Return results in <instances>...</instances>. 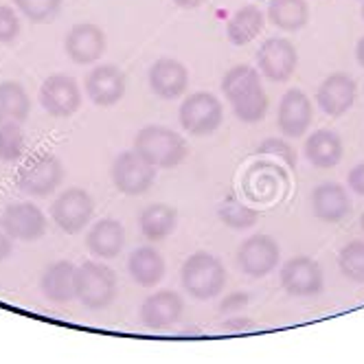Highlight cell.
Wrapping results in <instances>:
<instances>
[{
    "label": "cell",
    "mask_w": 364,
    "mask_h": 364,
    "mask_svg": "<svg viewBox=\"0 0 364 364\" xmlns=\"http://www.w3.org/2000/svg\"><path fill=\"white\" fill-rule=\"evenodd\" d=\"M255 86H262V75H259L257 68H252L248 64L232 66L222 80V92L228 101L248 92Z\"/></svg>",
    "instance_id": "obj_29"
},
{
    "label": "cell",
    "mask_w": 364,
    "mask_h": 364,
    "mask_svg": "<svg viewBox=\"0 0 364 364\" xmlns=\"http://www.w3.org/2000/svg\"><path fill=\"white\" fill-rule=\"evenodd\" d=\"M264 11L257 5H244L240 11H235L228 18L226 24V36L228 42L235 46H244L248 42H252L259 33L264 31Z\"/></svg>",
    "instance_id": "obj_25"
},
{
    "label": "cell",
    "mask_w": 364,
    "mask_h": 364,
    "mask_svg": "<svg viewBox=\"0 0 364 364\" xmlns=\"http://www.w3.org/2000/svg\"><path fill=\"white\" fill-rule=\"evenodd\" d=\"M112 182L125 196H143L149 191L156 178V167L149 165L143 156L132 151H121L112 163Z\"/></svg>",
    "instance_id": "obj_6"
},
{
    "label": "cell",
    "mask_w": 364,
    "mask_h": 364,
    "mask_svg": "<svg viewBox=\"0 0 364 364\" xmlns=\"http://www.w3.org/2000/svg\"><path fill=\"white\" fill-rule=\"evenodd\" d=\"M178 119L185 132L193 136H209L222 125L224 108L215 95L193 92L189 95L178 110Z\"/></svg>",
    "instance_id": "obj_4"
},
{
    "label": "cell",
    "mask_w": 364,
    "mask_h": 364,
    "mask_svg": "<svg viewBox=\"0 0 364 364\" xmlns=\"http://www.w3.org/2000/svg\"><path fill=\"white\" fill-rule=\"evenodd\" d=\"M268 20L281 31H301L309 22V7L305 0H270Z\"/></svg>",
    "instance_id": "obj_26"
},
{
    "label": "cell",
    "mask_w": 364,
    "mask_h": 364,
    "mask_svg": "<svg viewBox=\"0 0 364 364\" xmlns=\"http://www.w3.org/2000/svg\"><path fill=\"white\" fill-rule=\"evenodd\" d=\"M86 246H88L90 255H95L99 259H114L125 246L123 224L117 220H110V218L95 222V226L86 235Z\"/></svg>",
    "instance_id": "obj_20"
},
{
    "label": "cell",
    "mask_w": 364,
    "mask_h": 364,
    "mask_svg": "<svg viewBox=\"0 0 364 364\" xmlns=\"http://www.w3.org/2000/svg\"><path fill=\"white\" fill-rule=\"evenodd\" d=\"M127 272L143 288H151V285L161 283V279L165 277V259L156 248L141 246L129 255Z\"/></svg>",
    "instance_id": "obj_23"
},
{
    "label": "cell",
    "mask_w": 364,
    "mask_h": 364,
    "mask_svg": "<svg viewBox=\"0 0 364 364\" xmlns=\"http://www.w3.org/2000/svg\"><path fill=\"white\" fill-rule=\"evenodd\" d=\"M178 213L169 204H149L139 215V226L147 242H165L176 230Z\"/></svg>",
    "instance_id": "obj_24"
},
{
    "label": "cell",
    "mask_w": 364,
    "mask_h": 364,
    "mask_svg": "<svg viewBox=\"0 0 364 364\" xmlns=\"http://www.w3.org/2000/svg\"><path fill=\"white\" fill-rule=\"evenodd\" d=\"M31 112V99L18 82H0V123H24Z\"/></svg>",
    "instance_id": "obj_27"
},
{
    "label": "cell",
    "mask_w": 364,
    "mask_h": 364,
    "mask_svg": "<svg viewBox=\"0 0 364 364\" xmlns=\"http://www.w3.org/2000/svg\"><path fill=\"white\" fill-rule=\"evenodd\" d=\"M75 292L77 301L88 309H103L117 296V274L106 264L86 262L77 268Z\"/></svg>",
    "instance_id": "obj_3"
},
{
    "label": "cell",
    "mask_w": 364,
    "mask_h": 364,
    "mask_svg": "<svg viewBox=\"0 0 364 364\" xmlns=\"http://www.w3.org/2000/svg\"><path fill=\"white\" fill-rule=\"evenodd\" d=\"M40 103L42 108L55 119H68L82 106L80 86L70 75L58 73L46 77V82L40 88Z\"/></svg>",
    "instance_id": "obj_9"
},
{
    "label": "cell",
    "mask_w": 364,
    "mask_h": 364,
    "mask_svg": "<svg viewBox=\"0 0 364 364\" xmlns=\"http://www.w3.org/2000/svg\"><path fill=\"white\" fill-rule=\"evenodd\" d=\"M360 226H362V230H364V213H362V218H360Z\"/></svg>",
    "instance_id": "obj_42"
},
{
    "label": "cell",
    "mask_w": 364,
    "mask_h": 364,
    "mask_svg": "<svg viewBox=\"0 0 364 364\" xmlns=\"http://www.w3.org/2000/svg\"><path fill=\"white\" fill-rule=\"evenodd\" d=\"M66 55L75 64H95L103 53H106V33L101 31V27L92 22H80L68 31L64 40Z\"/></svg>",
    "instance_id": "obj_13"
},
{
    "label": "cell",
    "mask_w": 364,
    "mask_h": 364,
    "mask_svg": "<svg viewBox=\"0 0 364 364\" xmlns=\"http://www.w3.org/2000/svg\"><path fill=\"white\" fill-rule=\"evenodd\" d=\"M11 248H14V237L9 235V230L5 228L3 218H0V262H5V259L11 255Z\"/></svg>",
    "instance_id": "obj_38"
},
{
    "label": "cell",
    "mask_w": 364,
    "mask_h": 364,
    "mask_svg": "<svg viewBox=\"0 0 364 364\" xmlns=\"http://www.w3.org/2000/svg\"><path fill=\"white\" fill-rule=\"evenodd\" d=\"M246 303H248V294H244V292H235V294H230V296H226V299L222 301L220 311H222V314H228V311L242 309Z\"/></svg>",
    "instance_id": "obj_37"
},
{
    "label": "cell",
    "mask_w": 364,
    "mask_h": 364,
    "mask_svg": "<svg viewBox=\"0 0 364 364\" xmlns=\"http://www.w3.org/2000/svg\"><path fill=\"white\" fill-rule=\"evenodd\" d=\"M218 218L235 230H248L257 224L259 213L248 204L237 202L235 198H226L220 206H218Z\"/></svg>",
    "instance_id": "obj_30"
},
{
    "label": "cell",
    "mask_w": 364,
    "mask_h": 364,
    "mask_svg": "<svg viewBox=\"0 0 364 364\" xmlns=\"http://www.w3.org/2000/svg\"><path fill=\"white\" fill-rule=\"evenodd\" d=\"M182 311H185V301L178 292H154L141 305V323L147 329H165L182 318Z\"/></svg>",
    "instance_id": "obj_18"
},
{
    "label": "cell",
    "mask_w": 364,
    "mask_h": 364,
    "mask_svg": "<svg viewBox=\"0 0 364 364\" xmlns=\"http://www.w3.org/2000/svg\"><path fill=\"white\" fill-rule=\"evenodd\" d=\"M362 18H364V0H362Z\"/></svg>",
    "instance_id": "obj_43"
},
{
    "label": "cell",
    "mask_w": 364,
    "mask_h": 364,
    "mask_svg": "<svg viewBox=\"0 0 364 364\" xmlns=\"http://www.w3.org/2000/svg\"><path fill=\"white\" fill-rule=\"evenodd\" d=\"M311 209L314 215L327 224L343 222L351 213V200L338 182H323L311 191Z\"/></svg>",
    "instance_id": "obj_19"
},
{
    "label": "cell",
    "mask_w": 364,
    "mask_h": 364,
    "mask_svg": "<svg viewBox=\"0 0 364 364\" xmlns=\"http://www.w3.org/2000/svg\"><path fill=\"white\" fill-rule=\"evenodd\" d=\"M268 106H270V101H268V95L264 90V84L250 88L248 92H244L235 99H230V108L242 123L264 121L268 114Z\"/></svg>",
    "instance_id": "obj_28"
},
{
    "label": "cell",
    "mask_w": 364,
    "mask_h": 364,
    "mask_svg": "<svg viewBox=\"0 0 364 364\" xmlns=\"http://www.w3.org/2000/svg\"><path fill=\"white\" fill-rule=\"evenodd\" d=\"M134 151L156 169H171L187 159V143L163 125H147L134 139Z\"/></svg>",
    "instance_id": "obj_1"
},
{
    "label": "cell",
    "mask_w": 364,
    "mask_h": 364,
    "mask_svg": "<svg viewBox=\"0 0 364 364\" xmlns=\"http://www.w3.org/2000/svg\"><path fill=\"white\" fill-rule=\"evenodd\" d=\"M204 3V0H173V5H178L180 9H196Z\"/></svg>",
    "instance_id": "obj_40"
},
{
    "label": "cell",
    "mask_w": 364,
    "mask_h": 364,
    "mask_svg": "<svg viewBox=\"0 0 364 364\" xmlns=\"http://www.w3.org/2000/svg\"><path fill=\"white\" fill-rule=\"evenodd\" d=\"M22 31V24L18 14L7 7V5H0V44H11Z\"/></svg>",
    "instance_id": "obj_34"
},
{
    "label": "cell",
    "mask_w": 364,
    "mask_h": 364,
    "mask_svg": "<svg viewBox=\"0 0 364 364\" xmlns=\"http://www.w3.org/2000/svg\"><path fill=\"white\" fill-rule=\"evenodd\" d=\"M281 285L292 296H316L325 290L323 268L311 257L296 255L283 264L281 268Z\"/></svg>",
    "instance_id": "obj_8"
},
{
    "label": "cell",
    "mask_w": 364,
    "mask_h": 364,
    "mask_svg": "<svg viewBox=\"0 0 364 364\" xmlns=\"http://www.w3.org/2000/svg\"><path fill=\"white\" fill-rule=\"evenodd\" d=\"M14 5L31 22H50L62 11L64 0H14Z\"/></svg>",
    "instance_id": "obj_33"
},
{
    "label": "cell",
    "mask_w": 364,
    "mask_h": 364,
    "mask_svg": "<svg viewBox=\"0 0 364 364\" xmlns=\"http://www.w3.org/2000/svg\"><path fill=\"white\" fill-rule=\"evenodd\" d=\"M86 92L88 99L97 106H114L125 95V75L112 64H99L86 75Z\"/></svg>",
    "instance_id": "obj_16"
},
{
    "label": "cell",
    "mask_w": 364,
    "mask_h": 364,
    "mask_svg": "<svg viewBox=\"0 0 364 364\" xmlns=\"http://www.w3.org/2000/svg\"><path fill=\"white\" fill-rule=\"evenodd\" d=\"M355 95H358V86L353 82V77L347 73H333L321 84L316 92V101L327 117L336 119L343 117L353 106Z\"/></svg>",
    "instance_id": "obj_17"
},
{
    "label": "cell",
    "mask_w": 364,
    "mask_h": 364,
    "mask_svg": "<svg viewBox=\"0 0 364 364\" xmlns=\"http://www.w3.org/2000/svg\"><path fill=\"white\" fill-rule=\"evenodd\" d=\"M75 274H77V268L70 262L50 264L40 279L42 294L53 303H68V301L77 299Z\"/></svg>",
    "instance_id": "obj_22"
},
{
    "label": "cell",
    "mask_w": 364,
    "mask_h": 364,
    "mask_svg": "<svg viewBox=\"0 0 364 364\" xmlns=\"http://www.w3.org/2000/svg\"><path fill=\"white\" fill-rule=\"evenodd\" d=\"M257 151L264 154V156H277V159H281L288 167L296 165V151H294V147H290L283 139H268V141H264L262 145H259Z\"/></svg>",
    "instance_id": "obj_35"
},
{
    "label": "cell",
    "mask_w": 364,
    "mask_h": 364,
    "mask_svg": "<svg viewBox=\"0 0 364 364\" xmlns=\"http://www.w3.org/2000/svg\"><path fill=\"white\" fill-rule=\"evenodd\" d=\"M311 117H314V112H311V101L307 99L303 90L292 88L281 97L279 117H277L281 134L290 139H301L311 125Z\"/></svg>",
    "instance_id": "obj_15"
},
{
    "label": "cell",
    "mask_w": 364,
    "mask_h": 364,
    "mask_svg": "<svg viewBox=\"0 0 364 364\" xmlns=\"http://www.w3.org/2000/svg\"><path fill=\"white\" fill-rule=\"evenodd\" d=\"M355 60H358V64L364 68V36L358 40V46H355Z\"/></svg>",
    "instance_id": "obj_41"
},
{
    "label": "cell",
    "mask_w": 364,
    "mask_h": 364,
    "mask_svg": "<svg viewBox=\"0 0 364 364\" xmlns=\"http://www.w3.org/2000/svg\"><path fill=\"white\" fill-rule=\"evenodd\" d=\"M180 283L185 292H189L193 299L209 301L224 290L226 268L215 255L200 250L187 257V262L182 264Z\"/></svg>",
    "instance_id": "obj_2"
},
{
    "label": "cell",
    "mask_w": 364,
    "mask_h": 364,
    "mask_svg": "<svg viewBox=\"0 0 364 364\" xmlns=\"http://www.w3.org/2000/svg\"><path fill=\"white\" fill-rule=\"evenodd\" d=\"M343 139L331 129H316L305 141V159L316 169H331L343 161Z\"/></svg>",
    "instance_id": "obj_21"
},
{
    "label": "cell",
    "mask_w": 364,
    "mask_h": 364,
    "mask_svg": "<svg viewBox=\"0 0 364 364\" xmlns=\"http://www.w3.org/2000/svg\"><path fill=\"white\" fill-rule=\"evenodd\" d=\"M338 268L349 281L364 283V242L353 240L343 246L338 252Z\"/></svg>",
    "instance_id": "obj_31"
},
{
    "label": "cell",
    "mask_w": 364,
    "mask_h": 364,
    "mask_svg": "<svg viewBox=\"0 0 364 364\" xmlns=\"http://www.w3.org/2000/svg\"><path fill=\"white\" fill-rule=\"evenodd\" d=\"M347 182H349V187H351V191H353V193L364 196V163L355 165V167L349 171Z\"/></svg>",
    "instance_id": "obj_36"
},
{
    "label": "cell",
    "mask_w": 364,
    "mask_h": 364,
    "mask_svg": "<svg viewBox=\"0 0 364 364\" xmlns=\"http://www.w3.org/2000/svg\"><path fill=\"white\" fill-rule=\"evenodd\" d=\"M64 180V167L53 154H33L18 171V189L29 196H50Z\"/></svg>",
    "instance_id": "obj_5"
},
{
    "label": "cell",
    "mask_w": 364,
    "mask_h": 364,
    "mask_svg": "<svg viewBox=\"0 0 364 364\" xmlns=\"http://www.w3.org/2000/svg\"><path fill=\"white\" fill-rule=\"evenodd\" d=\"M299 55L292 42L283 38H270L257 50V66L272 84H283L294 75Z\"/></svg>",
    "instance_id": "obj_10"
},
{
    "label": "cell",
    "mask_w": 364,
    "mask_h": 364,
    "mask_svg": "<svg viewBox=\"0 0 364 364\" xmlns=\"http://www.w3.org/2000/svg\"><path fill=\"white\" fill-rule=\"evenodd\" d=\"M24 132L20 123H0V161L5 163H14L18 159H22L24 154Z\"/></svg>",
    "instance_id": "obj_32"
},
{
    "label": "cell",
    "mask_w": 364,
    "mask_h": 364,
    "mask_svg": "<svg viewBox=\"0 0 364 364\" xmlns=\"http://www.w3.org/2000/svg\"><path fill=\"white\" fill-rule=\"evenodd\" d=\"M279 257H281L279 244L270 235L259 232V235H252L242 242L237 250V264L244 274L252 279H262L277 268Z\"/></svg>",
    "instance_id": "obj_11"
},
{
    "label": "cell",
    "mask_w": 364,
    "mask_h": 364,
    "mask_svg": "<svg viewBox=\"0 0 364 364\" xmlns=\"http://www.w3.org/2000/svg\"><path fill=\"white\" fill-rule=\"evenodd\" d=\"M95 215V200L84 189H66L50 204V218L68 235H75L88 226Z\"/></svg>",
    "instance_id": "obj_7"
},
{
    "label": "cell",
    "mask_w": 364,
    "mask_h": 364,
    "mask_svg": "<svg viewBox=\"0 0 364 364\" xmlns=\"http://www.w3.org/2000/svg\"><path fill=\"white\" fill-rule=\"evenodd\" d=\"M3 224L9 235L20 242H36L46 232V218L31 202H14L3 211Z\"/></svg>",
    "instance_id": "obj_14"
},
{
    "label": "cell",
    "mask_w": 364,
    "mask_h": 364,
    "mask_svg": "<svg viewBox=\"0 0 364 364\" xmlns=\"http://www.w3.org/2000/svg\"><path fill=\"white\" fill-rule=\"evenodd\" d=\"M147 82L156 97H161L165 101H173L187 92L189 70L185 64L173 58H161L151 64L147 73Z\"/></svg>",
    "instance_id": "obj_12"
},
{
    "label": "cell",
    "mask_w": 364,
    "mask_h": 364,
    "mask_svg": "<svg viewBox=\"0 0 364 364\" xmlns=\"http://www.w3.org/2000/svg\"><path fill=\"white\" fill-rule=\"evenodd\" d=\"M222 327L226 331H246V329H252L255 327V321H250V318H230Z\"/></svg>",
    "instance_id": "obj_39"
}]
</instances>
